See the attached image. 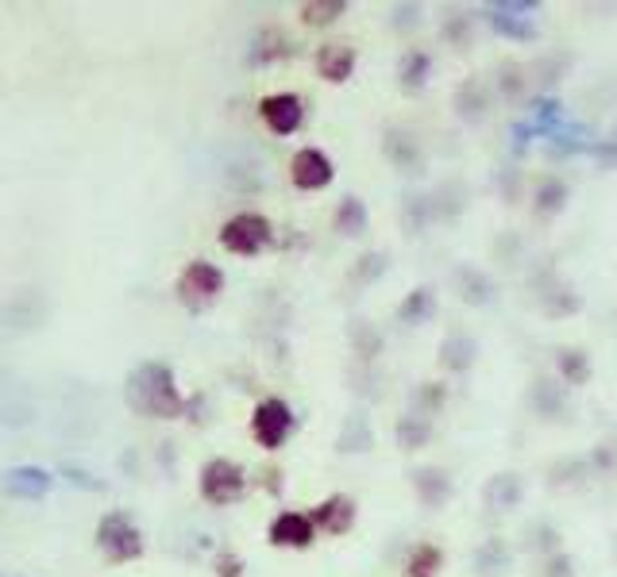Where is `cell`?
Wrapping results in <instances>:
<instances>
[{
  "instance_id": "obj_35",
  "label": "cell",
  "mask_w": 617,
  "mask_h": 577,
  "mask_svg": "<svg viewBox=\"0 0 617 577\" xmlns=\"http://www.w3.org/2000/svg\"><path fill=\"white\" fill-rule=\"evenodd\" d=\"M545 577H575V562H571V554H563V551L548 554Z\"/></svg>"
},
{
  "instance_id": "obj_14",
  "label": "cell",
  "mask_w": 617,
  "mask_h": 577,
  "mask_svg": "<svg viewBox=\"0 0 617 577\" xmlns=\"http://www.w3.org/2000/svg\"><path fill=\"white\" fill-rule=\"evenodd\" d=\"M529 400H532V412L545 416V420H556V416L568 412V400H563V389L556 377H537Z\"/></svg>"
},
{
  "instance_id": "obj_30",
  "label": "cell",
  "mask_w": 617,
  "mask_h": 577,
  "mask_svg": "<svg viewBox=\"0 0 617 577\" xmlns=\"http://www.w3.org/2000/svg\"><path fill=\"white\" fill-rule=\"evenodd\" d=\"M614 466H617V443L614 439H606V443H598L591 454H586V469H594V474H609Z\"/></svg>"
},
{
  "instance_id": "obj_25",
  "label": "cell",
  "mask_w": 617,
  "mask_h": 577,
  "mask_svg": "<svg viewBox=\"0 0 617 577\" xmlns=\"http://www.w3.org/2000/svg\"><path fill=\"white\" fill-rule=\"evenodd\" d=\"M471 362H475V343L468 336H448V343H444V366L463 374V370H471Z\"/></svg>"
},
{
  "instance_id": "obj_22",
  "label": "cell",
  "mask_w": 617,
  "mask_h": 577,
  "mask_svg": "<svg viewBox=\"0 0 617 577\" xmlns=\"http://www.w3.org/2000/svg\"><path fill=\"white\" fill-rule=\"evenodd\" d=\"M456 104H459V116H483L486 109H491V89L483 86V81H468V86L459 89V97H456Z\"/></svg>"
},
{
  "instance_id": "obj_3",
  "label": "cell",
  "mask_w": 617,
  "mask_h": 577,
  "mask_svg": "<svg viewBox=\"0 0 617 577\" xmlns=\"http://www.w3.org/2000/svg\"><path fill=\"white\" fill-rule=\"evenodd\" d=\"M97 551L109 562H135L147 551V539L135 528V520L124 512V508H112L97 520Z\"/></svg>"
},
{
  "instance_id": "obj_31",
  "label": "cell",
  "mask_w": 617,
  "mask_h": 577,
  "mask_svg": "<svg viewBox=\"0 0 617 577\" xmlns=\"http://www.w3.org/2000/svg\"><path fill=\"white\" fill-rule=\"evenodd\" d=\"M529 539H532L529 546H537V551H545V554H556V551H560V531H556L548 520H537V523H532V528H529Z\"/></svg>"
},
{
  "instance_id": "obj_20",
  "label": "cell",
  "mask_w": 617,
  "mask_h": 577,
  "mask_svg": "<svg viewBox=\"0 0 617 577\" xmlns=\"http://www.w3.org/2000/svg\"><path fill=\"white\" fill-rule=\"evenodd\" d=\"M433 313H436V293L420 285L402 301V308H397V320H402V324H425Z\"/></svg>"
},
{
  "instance_id": "obj_24",
  "label": "cell",
  "mask_w": 617,
  "mask_h": 577,
  "mask_svg": "<svg viewBox=\"0 0 617 577\" xmlns=\"http://www.w3.org/2000/svg\"><path fill=\"white\" fill-rule=\"evenodd\" d=\"M568 204V181L563 178H545L537 189V212L540 216H556Z\"/></svg>"
},
{
  "instance_id": "obj_26",
  "label": "cell",
  "mask_w": 617,
  "mask_h": 577,
  "mask_svg": "<svg viewBox=\"0 0 617 577\" xmlns=\"http://www.w3.org/2000/svg\"><path fill=\"white\" fill-rule=\"evenodd\" d=\"M336 227L344 235H359L367 227V204L359 196H344L340 208H336Z\"/></svg>"
},
{
  "instance_id": "obj_21",
  "label": "cell",
  "mask_w": 617,
  "mask_h": 577,
  "mask_svg": "<svg viewBox=\"0 0 617 577\" xmlns=\"http://www.w3.org/2000/svg\"><path fill=\"white\" fill-rule=\"evenodd\" d=\"M475 569L479 574H502V569H509V546H506V539H486L483 546H479V554H475Z\"/></svg>"
},
{
  "instance_id": "obj_9",
  "label": "cell",
  "mask_w": 617,
  "mask_h": 577,
  "mask_svg": "<svg viewBox=\"0 0 617 577\" xmlns=\"http://www.w3.org/2000/svg\"><path fill=\"white\" fill-rule=\"evenodd\" d=\"M267 535H270V543L282 546V551H308V546H313V539H317V528H313L308 512L285 508V512H278L274 520H270Z\"/></svg>"
},
{
  "instance_id": "obj_37",
  "label": "cell",
  "mask_w": 617,
  "mask_h": 577,
  "mask_svg": "<svg viewBox=\"0 0 617 577\" xmlns=\"http://www.w3.org/2000/svg\"><path fill=\"white\" fill-rule=\"evenodd\" d=\"M614 143H617V132H614Z\"/></svg>"
},
{
  "instance_id": "obj_27",
  "label": "cell",
  "mask_w": 617,
  "mask_h": 577,
  "mask_svg": "<svg viewBox=\"0 0 617 577\" xmlns=\"http://www.w3.org/2000/svg\"><path fill=\"white\" fill-rule=\"evenodd\" d=\"M428 70H433V58H428L425 50H410V55L402 58V70H397V73H402V86L413 93V89L425 86Z\"/></svg>"
},
{
  "instance_id": "obj_36",
  "label": "cell",
  "mask_w": 617,
  "mask_h": 577,
  "mask_svg": "<svg viewBox=\"0 0 617 577\" xmlns=\"http://www.w3.org/2000/svg\"><path fill=\"white\" fill-rule=\"evenodd\" d=\"M579 474H586V459H563L560 466H552V482H575Z\"/></svg>"
},
{
  "instance_id": "obj_23",
  "label": "cell",
  "mask_w": 617,
  "mask_h": 577,
  "mask_svg": "<svg viewBox=\"0 0 617 577\" xmlns=\"http://www.w3.org/2000/svg\"><path fill=\"white\" fill-rule=\"evenodd\" d=\"M428 435H433V423L417 412L402 416V423H397V443H402L405 451H420V446L428 443Z\"/></svg>"
},
{
  "instance_id": "obj_34",
  "label": "cell",
  "mask_w": 617,
  "mask_h": 577,
  "mask_svg": "<svg viewBox=\"0 0 617 577\" xmlns=\"http://www.w3.org/2000/svg\"><path fill=\"white\" fill-rule=\"evenodd\" d=\"M213 569H216V577H244V558H239L236 551H221Z\"/></svg>"
},
{
  "instance_id": "obj_29",
  "label": "cell",
  "mask_w": 617,
  "mask_h": 577,
  "mask_svg": "<svg viewBox=\"0 0 617 577\" xmlns=\"http://www.w3.org/2000/svg\"><path fill=\"white\" fill-rule=\"evenodd\" d=\"M491 24L498 27V32L514 35V39H537V27H532L525 16H521V20H509L502 9H494V12H491Z\"/></svg>"
},
{
  "instance_id": "obj_15",
  "label": "cell",
  "mask_w": 617,
  "mask_h": 577,
  "mask_svg": "<svg viewBox=\"0 0 617 577\" xmlns=\"http://www.w3.org/2000/svg\"><path fill=\"white\" fill-rule=\"evenodd\" d=\"M417 497L425 508H444L451 497V477L444 469H417Z\"/></svg>"
},
{
  "instance_id": "obj_32",
  "label": "cell",
  "mask_w": 617,
  "mask_h": 577,
  "mask_svg": "<svg viewBox=\"0 0 617 577\" xmlns=\"http://www.w3.org/2000/svg\"><path fill=\"white\" fill-rule=\"evenodd\" d=\"M386 150H390V158H394L397 166H405V170L413 173V166H417V147H413L410 135H394V139L386 143Z\"/></svg>"
},
{
  "instance_id": "obj_4",
  "label": "cell",
  "mask_w": 617,
  "mask_h": 577,
  "mask_svg": "<svg viewBox=\"0 0 617 577\" xmlns=\"http://www.w3.org/2000/svg\"><path fill=\"white\" fill-rule=\"evenodd\" d=\"M216 239H221V247L228 250V254L255 258L274 242V224H270L262 212H236V216H228L221 224Z\"/></svg>"
},
{
  "instance_id": "obj_17",
  "label": "cell",
  "mask_w": 617,
  "mask_h": 577,
  "mask_svg": "<svg viewBox=\"0 0 617 577\" xmlns=\"http://www.w3.org/2000/svg\"><path fill=\"white\" fill-rule=\"evenodd\" d=\"M525 485L517 474H498L486 482V500H491L494 508H502V512H509V508H517V500H521Z\"/></svg>"
},
{
  "instance_id": "obj_10",
  "label": "cell",
  "mask_w": 617,
  "mask_h": 577,
  "mask_svg": "<svg viewBox=\"0 0 617 577\" xmlns=\"http://www.w3.org/2000/svg\"><path fill=\"white\" fill-rule=\"evenodd\" d=\"M356 516H359L356 500H351L348 493H333V497H325L313 512H308V520H313L317 531H328V535H348Z\"/></svg>"
},
{
  "instance_id": "obj_12",
  "label": "cell",
  "mask_w": 617,
  "mask_h": 577,
  "mask_svg": "<svg viewBox=\"0 0 617 577\" xmlns=\"http://www.w3.org/2000/svg\"><path fill=\"white\" fill-rule=\"evenodd\" d=\"M51 485H55V477H51V469H43V466L4 469V489H9L12 497H43Z\"/></svg>"
},
{
  "instance_id": "obj_6",
  "label": "cell",
  "mask_w": 617,
  "mask_h": 577,
  "mask_svg": "<svg viewBox=\"0 0 617 577\" xmlns=\"http://www.w3.org/2000/svg\"><path fill=\"white\" fill-rule=\"evenodd\" d=\"M201 497L216 508H228L236 505L239 497L247 493V469L232 459H209L201 466V482H198Z\"/></svg>"
},
{
  "instance_id": "obj_11",
  "label": "cell",
  "mask_w": 617,
  "mask_h": 577,
  "mask_svg": "<svg viewBox=\"0 0 617 577\" xmlns=\"http://www.w3.org/2000/svg\"><path fill=\"white\" fill-rule=\"evenodd\" d=\"M356 47L344 39H333L325 43V47H317V58H313V66H317L321 81H328V86H344V81L351 78V70H356Z\"/></svg>"
},
{
  "instance_id": "obj_33",
  "label": "cell",
  "mask_w": 617,
  "mask_h": 577,
  "mask_svg": "<svg viewBox=\"0 0 617 577\" xmlns=\"http://www.w3.org/2000/svg\"><path fill=\"white\" fill-rule=\"evenodd\" d=\"M444 397H448V389H444L440 382H428L425 389L417 393V400H420V412L417 416H433V412H440V405H444Z\"/></svg>"
},
{
  "instance_id": "obj_16",
  "label": "cell",
  "mask_w": 617,
  "mask_h": 577,
  "mask_svg": "<svg viewBox=\"0 0 617 577\" xmlns=\"http://www.w3.org/2000/svg\"><path fill=\"white\" fill-rule=\"evenodd\" d=\"M456 281H459V297L468 301V305H491L494 301V281L486 278L483 270L463 265V270L456 273Z\"/></svg>"
},
{
  "instance_id": "obj_7",
  "label": "cell",
  "mask_w": 617,
  "mask_h": 577,
  "mask_svg": "<svg viewBox=\"0 0 617 577\" xmlns=\"http://www.w3.org/2000/svg\"><path fill=\"white\" fill-rule=\"evenodd\" d=\"M333 178H336V166L321 147H301L290 158V181L301 193H321V189L333 185Z\"/></svg>"
},
{
  "instance_id": "obj_28",
  "label": "cell",
  "mask_w": 617,
  "mask_h": 577,
  "mask_svg": "<svg viewBox=\"0 0 617 577\" xmlns=\"http://www.w3.org/2000/svg\"><path fill=\"white\" fill-rule=\"evenodd\" d=\"M498 89H502V97L506 101H521V93H525V70L521 66H514V63H506L498 70Z\"/></svg>"
},
{
  "instance_id": "obj_2",
  "label": "cell",
  "mask_w": 617,
  "mask_h": 577,
  "mask_svg": "<svg viewBox=\"0 0 617 577\" xmlns=\"http://www.w3.org/2000/svg\"><path fill=\"white\" fill-rule=\"evenodd\" d=\"M224 293V270L209 258H190L175 281V297L182 301L186 313H205L221 301Z\"/></svg>"
},
{
  "instance_id": "obj_19",
  "label": "cell",
  "mask_w": 617,
  "mask_h": 577,
  "mask_svg": "<svg viewBox=\"0 0 617 577\" xmlns=\"http://www.w3.org/2000/svg\"><path fill=\"white\" fill-rule=\"evenodd\" d=\"M344 12H348L344 0H308V4H301L298 9V16L305 27H328V24H336Z\"/></svg>"
},
{
  "instance_id": "obj_5",
  "label": "cell",
  "mask_w": 617,
  "mask_h": 577,
  "mask_svg": "<svg viewBox=\"0 0 617 577\" xmlns=\"http://www.w3.org/2000/svg\"><path fill=\"white\" fill-rule=\"evenodd\" d=\"M293 428H298V416H293V408L282 397H262L251 408V439L262 451H282Z\"/></svg>"
},
{
  "instance_id": "obj_1",
  "label": "cell",
  "mask_w": 617,
  "mask_h": 577,
  "mask_svg": "<svg viewBox=\"0 0 617 577\" xmlns=\"http://www.w3.org/2000/svg\"><path fill=\"white\" fill-rule=\"evenodd\" d=\"M124 400L135 416L147 420H178L182 416V393L178 377L167 362H139L124 382Z\"/></svg>"
},
{
  "instance_id": "obj_8",
  "label": "cell",
  "mask_w": 617,
  "mask_h": 577,
  "mask_svg": "<svg viewBox=\"0 0 617 577\" xmlns=\"http://www.w3.org/2000/svg\"><path fill=\"white\" fill-rule=\"evenodd\" d=\"M259 116L274 135H293L305 124V101L298 93H267L259 101Z\"/></svg>"
},
{
  "instance_id": "obj_13",
  "label": "cell",
  "mask_w": 617,
  "mask_h": 577,
  "mask_svg": "<svg viewBox=\"0 0 617 577\" xmlns=\"http://www.w3.org/2000/svg\"><path fill=\"white\" fill-rule=\"evenodd\" d=\"M556 377H560V385H568V389L586 385L591 382V354L579 351V347H563V351H556Z\"/></svg>"
},
{
  "instance_id": "obj_18",
  "label": "cell",
  "mask_w": 617,
  "mask_h": 577,
  "mask_svg": "<svg viewBox=\"0 0 617 577\" xmlns=\"http://www.w3.org/2000/svg\"><path fill=\"white\" fill-rule=\"evenodd\" d=\"M444 566V551L436 543H417L405 558V574L410 577H436Z\"/></svg>"
}]
</instances>
